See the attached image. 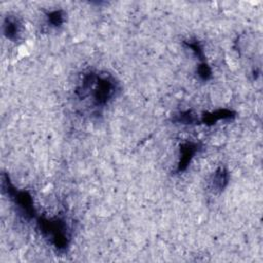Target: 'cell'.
I'll use <instances>...</instances> for the list:
<instances>
[{
	"instance_id": "4",
	"label": "cell",
	"mask_w": 263,
	"mask_h": 263,
	"mask_svg": "<svg viewBox=\"0 0 263 263\" xmlns=\"http://www.w3.org/2000/svg\"><path fill=\"white\" fill-rule=\"evenodd\" d=\"M199 149V144L194 142H186L180 146V159L177 166L178 173H181L188 167L192 158L198 152Z\"/></svg>"
},
{
	"instance_id": "6",
	"label": "cell",
	"mask_w": 263,
	"mask_h": 263,
	"mask_svg": "<svg viewBox=\"0 0 263 263\" xmlns=\"http://www.w3.org/2000/svg\"><path fill=\"white\" fill-rule=\"evenodd\" d=\"M229 181V173L224 167H219L211 181V188L214 192H221L225 189Z\"/></svg>"
},
{
	"instance_id": "1",
	"label": "cell",
	"mask_w": 263,
	"mask_h": 263,
	"mask_svg": "<svg viewBox=\"0 0 263 263\" xmlns=\"http://www.w3.org/2000/svg\"><path fill=\"white\" fill-rule=\"evenodd\" d=\"M119 90L116 79L108 73L88 72L82 75L75 88L76 97L81 101L89 100L96 109L104 108Z\"/></svg>"
},
{
	"instance_id": "10",
	"label": "cell",
	"mask_w": 263,
	"mask_h": 263,
	"mask_svg": "<svg viewBox=\"0 0 263 263\" xmlns=\"http://www.w3.org/2000/svg\"><path fill=\"white\" fill-rule=\"evenodd\" d=\"M197 74L201 80H209L212 77V69L206 62H201L197 67Z\"/></svg>"
},
{
	"instance_id": "5",
	"label": "cell",
	"mask_w": 263,
	"mask_h": 263,
	"mask_svg": "<svg viewBox=\"0 0 263 263\" xmlns=\"http://www.w3.org/2000/svg\"><path fill=\"white\" fill-rule=\"evenodd\" d=\"M3 34L4 36L15 42L18 40L22 34V24L17 17L13 15H7L3 22Z\"/></svg>"
},
{
	"instance_id": "9",
	"label": "cell",
	"mask_w": 263,
	"mask_h": 263,
	"mask_svg": "<svg viewBox=\"0 0 263 263\" xmlns=\"http://www.w3.org/2000/svg\"><path fill=\"white\" fill-rule=\"evenodd\" d=\"M47 22L51 27H60L65 21V13L63 10H53L46 14Z\"/></svg>"
},
{
	"instance_id": "2",
	"label": "cell",
	"mask_w": 263,
	"mask_h": 263,
	"mask_svg": "<svg viewBox=\"0 0 263 263\" xmlns=\"http://www.w3.org/2000/svg\"><path fill=\"white\" fill-rule=\"evenodd\" d=\"M38 226L43 236L49 239L57 251L66 252L69 248L71 235L69 226L64 218L41 217L38 219Z\"/></svg>"
},
{
	"instance_id": "8",
	"label": "cell",
	"mask_w": 263,
	"mask_h": 263,
	"mask_svg": "<svg viewBox=\"0 0 263 263\" xmlns=\"http://www.w3.org/2000/svg\"><path fill=\"white\" fill-rule=\"evenodd\" d=\"M173 121L181 124H196V122H198V119L191 111H183L175 115Z\"/></svg>"
},
{
	"instance_id": "3",
	"label": "cell",
	"mask_w": 263,
	"mask_h": 263,
	"mask_svg": "<svg viewBox=\"0 0 263 263\" xmlns=\"http://www.w3.org/2000/svg\"><path fill=\"white\" fill-rule=\"evenodd\" d=\"M2 188L3 191L9 196L14 204L18 208L20 212L26 219H33L35 217V209L33 205V199L29 192L17 190L10 182L9 177L6 174L2 175Z\"/></svg>"
},
{
	"instance_id": "7",
	"label": "cell",
	"mask_w": 263,
	"mask_h": 263,
	"mask_svg": "<svg viewBox=\"0 0 263 263\" xmlns=\"http://www.w3.org/2000/svg\"><path fill=\"white\" fill-rule=\"evenodd\" d=\"M234 116H235V113L232 112L231 110L220 109V110H216L214 112L204 114L202 116V118H201V122L204 123V124H214L218 120H221V119H231Z\"/></svg>"
}]
</instances>
